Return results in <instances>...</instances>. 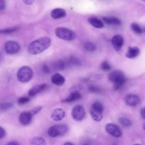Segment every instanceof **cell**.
Segmentation results:
<instances>
[{"instance_id": "3", "label": "cell", "mask_w": 145, "mask_h": 145, "mask_svg": "<svg viewBox=\"0 0 145 145\" xmlns=\"http://www.w3.org/2000/svg\"><path fill=\"white\" fill-rule=\"evenodd\" d=\"M32 69L28 66H23L20 67L17 72V78L22 83H26L31 80L33 77Z\"/></svg>"}, {"instance_id": "24", "label": "cell", "mask_w": 145, "mask_h": 145, "mask_svg": "<svg viewBox=\"0 0 145 145\" xmlns=\"http://www.w3.org/2000/svg\"><path fill=\"white\" fill-rule=\"evenodd\" d=\"M54 67L59 70H62L65 67V62L62 60H58L54 62Z\"/></svg>"}, {"instance_id": "41", "label": "cell", "mask_w": 145, "mask_h": 145, "mask_svg": "<svg viewBox=\"0 0 145 145\" xmlns=\"http://www.w3.org/2000/svg\"><path fill=\"white\" fill-rule=\"evenodd\" d=\"M133 145H141L140 144H133Z\"/></svg>"}, {"instance_id": "30", "label": "cell", "mask_w": 145, "mask_h": 145, "mask_svg": "<svg viewBox=\"0 0 145 145\" xmlns=\"http://www.w3.org/2000/svg\"><path fill=\"white\" fill-rule=\"evenodd\" d=\"M30 101V99L28 97H25V96H23V97H20L18 100V103L19 104H25L27 103H28Z\"/></svg>"}, {"instance_id": "25", "label": "cell", "mask_w": 145, "mask_h": 145, "mask_svg": "<svg viewBox=\"0 0 145 145\" xmlns=\"http://www.w3.org/2000/svg\"><path fill=\"white\" fill-rule=\"evenodd\" d=\"M84 47L85 49L88 52H93L96 50V45L91 42H87L85 43Z\"/></svg>"}, {"instance_id": "39", "label": "cell", "mask_w": 145, "mask_h": 145, "mask_svg": "<svg viewBox=\"0 0 145 145\" xmlns=\"http://www.w3.org/2000/svg\"><path fill=\"white\" fill-rule=\"evenodd\" d=\"M63 145H74V144L72 143H71V142H66Z\"/></svg>"}, {"instance_id": "23", "label": "cell", "mask_w": 145, "mask_h": 145, "mask_svg": "<svg viewBox=\"0 0 145 145\" xmlns=\"http://www.w3.org/2000/svg\"><path fill=\"white\" fill-rule=\"evenodd\" d=\"M131 28L133 29V31L138 34H140L143 32V30L142 27L137 23H133L131 24Z\"/></svg>"}, {"instance_id": "16", "label": "cell", "mask_w": 145, "mask_h": 145, "mask_svg": "<svg viewBox=\"0 0 145 145\" xmlns=\"http://www.w3.org/2000/svg\"><path fill=\"white\" fill-rule=\"evenodd\" d=\"M140 53L139 49L137 46H130L127 48L125 56L128 58H134L137 57Z\"/></svg>"}, {"instance_id": "1", "label": "cell", "mask_w": 145, "mask_h": 145, "mask_svg": "<svg viewBox=\"0 0 145 145\" xmlns=\"http://www.w3.org/2000/svg\"><path fill=\"white\" fill-rule=\"evenodd\" d=\"M51 39L42 37L31 42L28 46V52L33 55L40 54L47 49L51 44Z\"/></svg>"}, {"instance_id": "40", "label": "cell", "mask_w": 145, "mask_h": 145, "mask_svg": "<svg viewBox=\"0 0 145 145\" xmlns=\"http://www.w3.org/2000/svg\"><path fill=\"white\" fill-rule=\"evenodd\" d=\"M84 145H89L88 143H84Z\"/></svg>"}, {"instance_id": "20", "label": "cell", "mask_w": 145, "mask_h": 145, "mask_svg": "<svg viewBox=\"0 0 145 145\" xmlns=\"http://www.w3.org/2000/svg\"><path fill=\"white\" fill-rule=\"evenodd\" d=\"M103 21L107 24L118 25L121 24V20L116 17L112 16H105L103 18Z\"/></svg>"}, {"instance_id": "6", "label": "cell", "mask_w": 145, "mask_h": 145, "mask_svg": "<svg viewBox=\"0 0 145 145\" xmlns=\"http://www.w3.org/2000/svg\"><path fill=\"white\" fill-rule=\"evenodd\" d=\"M68 130L66 125L59 124L51 126L48 130V135L51 137H56L64 135Z\"/></svg>"}, {"instance_id": "15", "label": "cell", "mask_w": 145, "mask_h": 145, "mask_svg": "<svg viewBox=\"0 0 145 145\" xmlns=\"http://www.w3.org/2000/svg\"><path fill=\"white\" fill-rule=\"evenodd\" d=\"M66 12L65 10L61 8H56L51 11L50 16L54 19H58L65 16Z\"/></svg>"}, {"instance_id": "7", "label": "cell", "mask_w": 145, "mask_h": 145, "mask_svg": "<svg viewBox=\"0 0 145 145\" xmlns=\"http://www.w3.org/2000/svg\"><path fill=\"white\" fill-rule=\"evenodd\" d=\"M71 115L75 121H80L84 118L86 112L82 105H77L73 108L71 112Z\"/></svg>"}, {"instance_id": "42", "label": "cell", "mask_w": 145, "mask_h": 145, "mask_svg": "<svg viewBox=\"0 0 145 145\" xmlns=\"http://www.w3.org/2000/svg\"><path fill=\"white\" fill-rule=\"evenodd\" d=\"M142 1H143V2H144L145 1V0H141Z\"/></svg>"}, {"instance_id": "8", "label": "cell", "mask_w": 145, "mask_h": 145, "mask_svg": "<svg viewBox=\"0 0 145 145\" xmlns=\"http://www.w3.org/2000/svg\"><path fill=\"white\" fill-rule=\"evenodd\" d=\"M20 49L19 44L14 41H8L5 44V49L8 54H15L17 53Z\"/></svg>"}, {"instance_id": "2", "label": "cell", "mask_w": 145, "mask_h": 145, "mask_svg": "<svg viewBox=\"0 0 145 145\" xmlns=\"http://www.w3.org/2000/svg\"><path fill=\"white\" fill-rule=\"evenodd\" d=\"M108 79L114 84V89L118 90L126 82V78L123 72L120 70H114L110 72Z\"/></svg>"}, {"instance_id": "38", "label": "cell", "mask_w": 145, "mask_h": 145, "mask_svg": "<svg viewBox=\"0 0 145 145\" xmlns=\"http://www.w3.org/2000/svg\"><path fill=\"white\" fill-rule=\"evenodd\" d=\"M7 145H19V144H18V143L16 142L11 141V142L8 143V144Z\"/></svg>"}, {"instance_id": "37", "label": "cell", "mask_w": 145, "mask_h": 145, "mask_svg": "<svg viewBox=\"0 0 145 145\" xmlns=\"http://www.w3.org/2000/svg\"><path fill=\"white\" fill-rule=\"evenodd\" d=\"M140 116L142 117V118L144 120L145 118V109L144 108H143L141 110H140Z\"/></svg>"}, {"instance_id": "17", "label": "cell", "mask_w": 145, "mask_h": 145, "mask_svg": "<svg viewBox=\"0 0 145 145\" xmlns=\"http://www.w3.org/2000/svg\"><path fill=\"white\" fill-rule=\"evenodd\" d=\"M52 82L58 86H62L65 82V78L59 73L54 74L51 78Z\"/></svg>"}, {"instance_id": "26", "label": "cell", "mask_w": 145, "mask_h": 145, "mask_svg": "<svg viewBox=\"0 0 145 145\" xmlns=\"http://www.w3.org/2000/svg\"><path fill=\"white\" fill-rule=\"evenodd\" d=\"M18 30V28L16 27H12V28H8L3 29H0V34H10L13 32H16Z\"/></svg>"}, {"instance_id": "18", "label": "cell", "mask_w": 145, "mask_h": 145, "mask_svg": "<svg viewBox=\"0 0 145 145\" xmlns=\"http://www.w3.org/2000/svg\"><path fill=\"white\" fill-rule=\"evenodd\" d=\"M82 95L77 91L71 92L66 99H63L62 101L63 103H71L81 99Z\"/></svg>"}, {"instance_id": "19", "label": "cell", "mask_w": 145, "mask_h": 145, "mask_svg": "<svg viewBox=\"0 0 145 145\" xmlns=\"http://www.w3.org/2000/svg\"><path fill=\"white\" fill-rule=\"evenodd\" d=\"M88 23L96 28H102L104 25L103 22L99 19L95 17H90L88 19Z\"/></svg>"}, {"instance_id": "12", "label": "cell", "mask_w": 145, "mask_h": 145, "mask_svg": "<svg viewBox=\"0 0 145 145\" xmlns=\"http://www.w3.org/2000/svg\"><path fill=\"white\" fill-rule=\"evenodd\" d=\"M32 116L30 112H23L20 113L19 120L22 125H27L31 123Z\"/></svg>"}, {"instance_id": "43", "label": "cell", "mask_w": 145, "mask_h": 145, "mask_svg": "<svg viewBox=\"0 0 145 145\" xmlns=\"http://www.w3.org/2000/svg\"><path fill=\"white\" fill-rule=\"evenodd\" d=\"M1 53H0V59H1Z\"/></svg>"}, {"instance_id": "32", "label": "cell", "mask_w": 145, "mask_h": 145, "mask_svg": "<svg viewBox=\"0 0 145 145\" xmlns=\"http://www.w3.org/2000/svg\"><path fill=\"white\" fill-rule=\"evenodd\" d=\"M42 109V106H36L35 108H34L33 109H32L30 112V113L32 114V116L35 115V114H36L37 113H38L39 112H40Z\"/></svg>"}, {"instance_id": "28", "label": "cell", "mask_w": 145, "mask_h": 145, "mask_svg": "<svg viewBox=\"0 0 145 145\" xmlns=\"http://www.w3.org/2000/svg\"><path fill=\"white\" fill-rule=\"evenodd\" d=\"M12 104L10 103H2L0 104V109L2 110H7L11 108Z\"/></svg>"}, {"instance_id": "9", "label": "cell", "mask_w": 145, "mask_h": 145, "mask_svg": "<svg viewBox=\"0 0 145 145\" xmlns=\"http://www.w3.org/2000/svg\"><path fill=\"white\" fill-rule=\"evenodd\" d=\"M105 130L112 136L116 138H120L122 135V131L120 127L112 123H108L105 125Z\"/></svg>"}, {"instance_id": "11", "label": "cell", "mask_w": 145, "mask_h": 145, "mask_svg": "<svg viewBox=\"0 0 145 145\" xmlns=\"http://www.w3.org/2000/svg\"><path fill=\"white\" fill-rule=\"evenodd\" d=\"M140 102V99L138 96L134 94H129L125 97L126 104L130 106L137 105Z\"/></svg>"}, {"instance_id": "33", "label": "cell", "mask_w": 145, "mask_h": 145, "mask_svg": "<svg viewBox=\"0 0 145 145\" xmlns=\"http://www.w3.org/2000/svg\"><path fill=\"white\" fill-rule=\"evenodd\" d=\"M42 71L45 73H49L50 72V68L46 65H44L42 66Z\"/></svg>"}, {"instance_id": "10", "label": "cell", "mask_w": 145, "mask_h": 145, "mask_svg": "<svg viewBox=\"0 0 145 145\" xmlns=\"http://www.w3.org/2000/svg\"><path fill=\"white\" fill-rule=\"evenodd\" d=\"M111 42L113 48L117 52L120 51L123 46L124 40L123 37L120 35H114L111 40Z\"/></svg>"}, {"instance_id": "35", "label": "cell", "mask_w": 145, "mask_h": 145, "mask_svg": "<svg viewBox=\"0 0 145 145\" xmlns=\"http://www.w3.org/2000/svg\"><path fill=\"white\" fill-rule=\"evenodd\" d=\"M6 6V3L4 0H0V10L5 9Z\"/></svg>"}, {"instance_id": "31", "label": "cell", "mask_w": 145, "mask_h": 145, "mask_svg": "<svg viewBox=\"0 0 145 145\" xmlns=\"http://www.w3.org/2000/svg\"><path fill=\"white\" fill-rule=\"evenodd\" d=\"M88 89L90 92L92 93H99L101 91L100 88L99 87L95 85L89 86L88 87Z\"/></svg>"}, {"instance_id": "5", "label": "cell", "mask_w": 145, "mask_h": 145, "mask_svg": "<svg viewBox=\"0 0 145 145\" xmlns=\"http://www.w3.org/2000/svg\"><path fill=\"white\" fill-rule=\"evenodd\" d=\"M56 35L59 39L70 41L75 39L76 35L70 29L65 28V27H58L55 29Z\"/></svg>"}, {"instance_id": "29", "label": "cell", "mask_w": 145, "mask_h": 145, "mask_svg": "<svg viewBox=\"0 0 145 145\" xmlns=\"http://www.w3.org/2000/svg\"><path fill=\"white\" fill-rule=\"evenodd\" d=\"M69 62L73 65H76V66H78V65H80L81 64V62H80V61L75 57H71L70 58H69Z\"/></svg>"}, {"instance_id": "36", "label": "cell", "mask_w": 145, "mask_h": 145, "mask_svg": "<svg viewBox=\"0 0 145 145\" xmlns=\"http://www.w3.org/2000/svg\"><path fill=\"white\" fill-rule=\"evenodd\" d=\"M23 1L25 5H31L33 3L34 0H23Z\"/></svg>"}, {"instance_id": "13", "label": "cell", "mask_w": 145, "mask_h": 145, "mask_svg": "<svg viewBox=\"0 0 145 145\" xmlns=\"http://www.w3.org/2000/svg\"><path fill=\"white\" fill-rule=\"evenodd\" d=\"M47 87V84L46 83L39 84L32 87L28 91V95L30 97H33L37 94L39 92L42 91V90L46 89Z\"/></svg>"}, {"instance_id": "4", "label": "cell", "mask_w": 145, "mask_h": 145, "mask_svg": "<svg viewBox=\"0 0 145 145\" xmlns=\"http://www.w3.org/2000/svg\"><path fill=\"white\" fill-rule=\"evenodd\" d=\"M104 107L99 101H96L92 104L90 109V114L92 118L96 122L100 121L103 117Z\"/></svg>"}, {"instance_id": "14", "label": "cell", "mask_w": 145, "mask_h": 145, "mask_svg": "<svg viewBox=\"0 0 145 145\" xmlns=\"http://www.w3.org/2000/svg\"><path fill=\"white\" fill-rule=\"evenodd\" d=\"M65 116V112L61 108L55 109L51 114V118L56 121L62 120Z\"/></svg>"}, {"instance_id": "27", "label": "cell", "mask_w": 145, "mask_h": 145, "mask_svg": "<svg viewBox=\"0 0 145 145\" xmlns=\"http://www.w3.org/2000/svg\"><path fill=\"white\" fill-rule=\"evenodd\" d=\"M100 69L103 71H109L111 69V66L107 61H105L101 63Z\"/></svg>"}, {"instance_id": "21", "label": "cell", "mask_w": 145, "mask_h": 145, "mask_svg": "<svg viewBox=\"0 0 145 145\" xmlns=\"http://www.w3.org/2000/svg\"><path fill=\"white\" fill-rule=\"evenodd\" d=\"M31 145H46V141L41 137H35L30 142Z\"/></svg>"}, {"instance_id": "22", "label": "cell", "mask_w": 145, "mask_h": 145, "mask_svg": "<svg viewBox=\"0 0 145 145\" xmlns=\"http://www.w3.org/2000/svg\"><path fill=\"white\" fill-rule=\"evenodd\" d=\"M118 121L122 125L125 127H129L132 125V122L129 118L126 117H120Z\"/></svg>"}, {"instance_id": "34", "label": "cell", "mask_w": 145, "mask_h": 145, "mask_svg": "<svg viewBox=\"0 0 145 145\" xmlns=\"http://www.w3.org/2000/svg\"><path fill=\"white\" fill-rule=\"evenodd\" d=\"M6 135V131L3 128L0 126V139L3 138Z\"/></svg>"}]
</instances>
